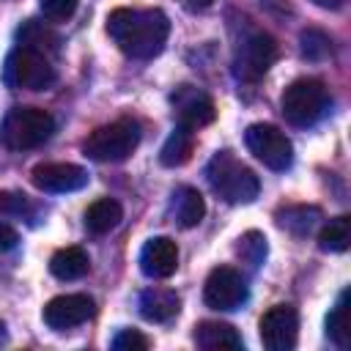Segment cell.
<instances>
[{
  "label": "cell",
  "instance_id": "obj_20",
  "mask_svg": "<svg viewBox=\"0 0 351 351\" xmlns=\"http://www.w3.org/2000/svg\"><path fill=\"white\" fill-rule=\"evenodd\" d=\"M121 217H123V208H121L118 200H112V197H99V200L90 203L88 211H85V228H88L90 233L101 236V233H110L112 228H118Z\"/></svg>",
  "mask_w": 351,
  "mask_h": 351
},
{
  "label": "cell",
  "instance_id": "obj_15",
  "mask_svg": "<svg viewBox=\"0 0 351 351\" xmlns=\"http://www.w3.org/2000/svg\"><path fill=\"white\" fill-rule=\"evenodd\" d=\"M197 348L203 351H239L244 343H241V335L230 326V324H222V321H200L192 332Z\"/></svg>",
  "mask_w": 351,
  "mask_h": 351
},
{
  "label": "cell",
  "instance_id": "obj_16",
  "mask_svg": "<svg viewBox=\"0 0 351 351\" xmlns=\"http://www.w3.org/2000/svg\"><path fill=\"white\" fill-rule=\"evenodd\" d=\"M181 310V299L173 288H148L140 293V315L151 324H165Z\"/></svg>",
  "mask_w": 351,
  "mask_h": 351
},
{
  "label": "cell",
  "instance_id": "obj_6",
  "mask_svg": "<svg viewBox=\"0 0 351 351\" xmlns=\"http://www.w3.org/2000/svg\"><path fill=\"white\" fill-rule=\"evenodd\" d=\"M280 107H282V115H285L288 123L313 126L329 107V90H326V85L321 80L302 77V80H293L282 90Z\"/></svg>",
  "mask_w": 351,
  "mask_h": 351
},
{
  "label": "cell",
  "instance_id": "obj_12",
  "mask_svg": "<svg viewBox=\"0 0 351 351\" xmlns=\"http://www.w3.org/2000/svg\"><path fill=\"white\" fill-rule=\"evenodd\" d=\"M30 181L41 192H77L88 184V173L71 162H41L30 170Z\"/></svg>",
  "mask_w": 351,
  "mask_h": 351
},
{
  "label": "cell",
  "instance_id": "obj_21",
  "mask_svg": "<svg viewBox=\"0 0 351 351\" xmlns=\"http://www.w3.org/2000/svg\"><path fill=\"white\" fill-rule=\"evenodd\" d=\"M351 304H348V288L340 293L337 304L332 307V313L326 315V335L337 348H348L351 346Z\"/></svg>",
  "mask_w": 351,
  "mask_h": 351
},
{
  "label": "cell",
  "instance_id": "obj_1",
  "mask_svg": "<svg viewBox=\"0 0 351 351\" xmlns=\"http://www.w3.org/2000/svg\"><path fill=\"white\" fill-rule=\"evenodd\" d=\"M107 33L123 55L148 60L162 52L170 36V19L159 8H115L107 16Z\"/></svg>",
  "mask_w": 351,
  "mask_h": 351
},
{
  "label": "cell",
  "instance_id": "obj_8",
  "mask_svg": "<svg viewBox=\"0 0 351 351\" xmlns=\"http://www.w3.org/2000/svg\"><path fill=\"white\" fill-rule=\"evenodd\" d=\"M247 299V282L233 266H217L206 277L203 302L211 310H236Z\"/></svg>",
  "mask_w": 351,
  "mask_h": 351
},
{
  "label": "cell",
  "instance_id": "obj_26",
  "mask_svg": "<svg viewBox=\"0 0 351 351\" xmlns=\"http://www.w3.org/2000/svg\"><path fill=\"white\" fill-rule=\"evenodd\" d=\"M239 255L244 261H250L252 266H258L263 258H266V236L258 233V230H250L239 239Z\"/></svg>",
  "mask_w": 351,
  "mask_h": 351
},
{
  "label": "cell",
  "instance_id": "obj_31",
  "mask_svg": "<svg viewBox=\"0 0 351 351\" xmlns=\"http://www.w3.org/2000/svg\"><path fill=\"white\" fill-rule=\"evenodd\" d=\"M310 3H315L318 8H340L346 0H310Z\"/></svg>",
  "mask_w": 351,
  "mask_h": 351
},
{
  "label": "cell",
  "instance_id": "obj_23",
  "mask_svg": "<svg viewBox=\"0 0 351 351\" xmlns=\"http://www.w3.org/2000/svg\"><path fill=\"white\" fill-rule=\"evenodd\" d=\"M318 219H321V211L313 208V206H291V208H285V211L277 214L280 228L291 230L293 236H307L315 228Z\"/></svg>",
  "mask_w": 351,
  "mask_h": 351
},
{
  "label": "cell",
  "instance_id": "obj_2",
  "mask_svg": "<svg viewBox=\"0 0 351 351\" xmlns=\"http://www.w3.org/2000/svg\"><path fill=\"white\" fill-rule=\"evenodd\" d=\"M206 176H208L211 189L225 203H233V206L252 203L261 192L258 176L244 162H239L230 151H217L206 165Z\"/></svg>",
  "mask_w": 351,
  "mask_h": 351
},
{
  "label": "cell",
  "instance_id": "obj_22",
  "mask_svg": "<svg viewBox=\"0 0 351 351\" xmlns=\"http://www.w3.org/2000/svg\"><path fill=\"white\" fill-rule=\"evenodd\" d=\"M16 38H19V44L33 47V49H38V52H44V55L60 49L58 33H55L52 27H47L44 22H38V19H27V22L16 30Z\"/></svg>",
  "mask_w": 351,
  "mask_h": 351
},
{
  "label": "cell",
  "instance_id": "obj_7",
  "mask_svg": "<svg viewBox=\"0 0 351 351\" xmlns=\"http://www.w3.org/2000/svg\"><path fill=\"white\" fill-rule=\"evenodd\" d=\"M244 143L255 159H261L269 170H288L293 162L291 140L271 123H252L244 132Z\"/></svg>",
  "mask_w": 351,
  "mask_h": 351
},
{
  "label": "cell",
  "instance_id": "obj_25",
  "mask_svg": "<svg viewBox=\"0 0 351 351\" xmlns=\"http://www.w3.org/2000/svg\"><path fill=\"white\" fill-rule=\"evenodd\" d=\"M299 41H302V55L307 60H324V58L332 55V38L324 30L307 27V30H302Z\"/></svg>",
  "mask_w": 351,
  "mask_h": 351
},
{
  "label": "cell",
  "instance_id": "obj_3",
  "mask_svg": "<svg viewBox=\"0 0 351 351\" xmlns=\"http://www.w3.org/2000/svg\"><path fill=\"white\" fill-rule=\"evenodd\" d=\"M55 118L41 107H14L0 123V143L8 151H27L49 140Z\"/></svg>",
  "mask_w": 351,
  "mask_h": 351
},
{
  "label": "cell",
  "instance_id": "obj_30",
  "mask_svg": "<svg viewBox=\"0 0 351 351\" xmlns=\"http://www.w3.org/2000/svg\"><path fill=\"white\" fill-rule=\"evenodd\" d=\"M19 241V236H16V230L11 228V225H5V222H0V252H5V250H11L14 244Z\"/></svg>",
  "mask_w": 351,
  "mask_h": 351
},
{
  "label": "cell",
  "instance_id": "obj_14",
  "mask_svg": "<svg viewBox=\"0 0 351 351\" xmlns=\"http://www.w3.org/2000/svg\"><path fill=\"white\" fill-rule=\"evenodd\" d=\"M140 269L151 280H167L178 269V247L170 236H154L140 250Z\"/></svg>",
  "mask_w": 351,
  "mask_h": 351
},
{
  "label": "cell",
  "instance_id": "obj_28",
  "mask_svg": "<svg viewBox=\"0 0 351 351\" xmlns=\"http://www.w3.org/2000/svg\"><path fill=\"white\" fill-rule=\"evenodd\" d=\"M112 348L115 351H145L148 348V337L140 335L137 329H121L112 337Z\"/></svg>",
  "mask_w": 351,
  "mask_h": 351
},
{
  "label": "cell",
  "instance_id": "obj_18",
  "mask_svg": "<svg viewBox=\"0 0 351 351\" xmlns=\"http://www.w3.org/2000/svg\"><path fill=\"white\" fill-rule=\"evenodd\" d=\"M192 151H195V129L178 123L167 134V140H165V145L159 151V162L165 167H181V165H186L192 159Z\"/></svg>",
  "mask_w": 351,
  "mask_h": 351
},
{
  "label": "cell",
  "instance_id": "obj_33",
  "mask_svg": "<svg viewBox=\"0 0 351 351\" xmlns=\"http://www.w3.org/2000/svg\"><path fill=\"white\" fill-rule=\"evenodd\" d=\"M0 329H3V324H0Z\"/></svg>",
  "mask_w": 351,
  "mask_h": 351
},
{
  "label": "cell",
  "instance_id": "obj_24",
  "mask_svg": "<svg viewBox=\"0 0 351 351\" xmlns=\"http://www.w3.org/2000/svg\"><path fill=\"white\" fill-rule=\"evenodd\" d=\"M348 244H351V219L348 217L329 219V225H324L318 233V247L324 252H346Z\"/></svg>",
  "mask_w": 351,
  "mask_h": 351
},
{
  "label": "cell",
  "instance_id": "obj_10",
  "mask_svg": "<svg viewBox=\"0 0 351 351\" xmlns=\"http://www.w3.org/2000/svg\"><path fill=\"white\" fill-rule=\"evenodd\" d=\"M277 55H280V47H277V41L269 33H252L241 44V49H239L236 74L241 80H247V82H255V80H261L271 69Z\"/></svg>",
  "mask_w": 351,
  "mask_h": 351
},
{
  "label": "cell",
  "instance_id": "obj_11",
  "mask_svg": "<svg viewBox=\"0 0 351 351\" xmlns=\"http://www.w3.org/2000/svg\"><path fill=\"white\" fill-rule=\"evenodd\" d=\"M299 315L291 304H274L261 318V340L269 351H291L296 346Z\"/></svg>",
  "mask_w": 351,
  "mask_h": 351
},
{
  "label": "cell",
  "instance_id": "obj_19",
  "mask_svg": "<svg viewBox=\"0 0 351 351\" xmlns=\"http://www.w3.org/2000/svg\"><path fill=\"white\" fill-rule=\"evenodd\" d=\"M90 269V258L82 247H63L49 258V271L58 280H80Z\"/></svg>",
  "mask_w": 351,
  "mask_h": 351
},
{
  "label": "cell",
  "instance_id": "obj_13",
  "mask_svg": "<svg viewBox=\"0 0 351 351\" xmlns=\"http://www.w3.org/2000/svg\"><path fill=\"white\" fill-rule=\"evenodd\" d=\"M170 101H173V112H176L178 123H184V126H189V129L208 126V123L217 118L214 101H211L203 90L192 88V85H181V88L170 96Z\"/></svg>",
  "mask_w": 351,
  "mask_h": 351
},
{
  "label": "cell",
  "instance_id": "obj_29",
  "mask_svg": "<svg viewBox=\"0 0 351 351\" xmlns=\"http://www.w3.org/2000/svg\"><path fill=\"white\" fill-rule=\"evenodd\" d=\"M30 208L27 195L22 192H0V211L3 214H25Z\"/></svg>",
  "mask_w": 351,
  "mask_h": 351
},
{
  "label": "cell",
  "instance_id": "obj_9",
  "mask_svg": "<svg viewBox=\"0 0 351 351\" xmlns=\"http://www.w3.org/2000/svg\"><path fill=\"white\" fill-rule=\"evenodd\" d=\"M44 324L55 332H66V329H74L80 324H85L88 318L96 315V302L85 293H63V296H55L47 302L44 307Z\"/></svg>",
  "mask_w": 351,
  "mask_h": 351
},
{
  "label": "cell",
  "instance_id": "obj_4",
  "mask_svg": "<svg viewBox=\"0 0 351 351\" xmlns=\"http://www.w3.org/2000/svg\"><path fill=\"white\" fill-rule=\"evenodd\" d=\"M3 80L11 88H25V90H47L55 85L58 74L55 66L49 63V58L33 47L16 44L8 58H5V69H3Z\"/></svg>",
  "mask_w": 351,
  "mask_h": 351
},
{
  "label": "cell",
  "instance_id": "obj_32",
  "mask_svg": "<svg viewBox=\"0 0 351 351\" xmlns=\"http://www.w3.org/2000/svg\"><path fill=\"white\" fill-rule=\"evenodd\" d=\"M214 0H186V5L189 8H195V11H203V8H208Z\"/></svg>",
  "mask_w": 351,
  "mask_h": 351
},
{
  "label": "cell",
  "instance_id": "obj_27",
  "mask_svg": "<svg viewBox=\"0 0 351 351\" xmlns=\"http://www.w3.org/2000/svg\"><path fill=\"white\" fill-rule=\"evenodd\" d=\"M38 5H41V11H44L47 19H52V22H66V19L74 16L80 0H38Z\"/></svg>",
  "mask_w": 351,
  "mask_h": 351
},
{
  "label": "cell",
  "instance_id": "obj_5",
  "mask_svg": "<svg viewBox=\"0 0 351 351\" xmlns=\"http://www.w3.org/2000/svg\"><path fill=\"white\" fill-rule=\"evenodd\" d=\"M137 143H140V126H137V121L121 118V121H112L107 126L93 129L85 137L82 151L93 162H121V159L132 156V151L137 148Z\"/></svg>",
  "mask_w": 351,
  "mask_h": 351
},
{
  "label": "cell",
  "instance_id": "obj_17",
  "mask_svg": "<svg viewBox=\"0 0 351 351\" xmlns=\"http://www.w3.org/2000/svg\"><path fill=\"white\" fill-rule=\"evenodd\" d=\"M203 214H206V200H203V195L195 186H178L173 192V197H170V217H173L176 225L195 228V225H200Z\"/></svg>",
  "mask_w": 351,
  "mask_h": 351
}]
</instances>
